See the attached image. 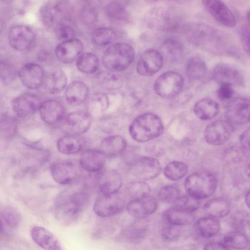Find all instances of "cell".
I'll list each match as a JSON object with an SVG mask.
<instances>
[{
  "mask_svg": "<svg viewBox=\"0 0 250 250\" xmlns=\"http://www.w3.org/2000/svg\"><path fill=\"white\" fill-rule=\"evenodd\" d=\"M88 200V195L82 191L60 196L55 203L58 219L64 225L71 224L86 206Z\"/></svg>",
  "mask_w": 250,
  "mask_h": 250,
  "instance_id": "cell-1",
  "label": "cell"
},
{
  "mask_svg": "<svg viewBox=\"0 0 250 250\" xmlns=\"http://www.w3.org/2000/svg\"><path fill=\"white\" fill-rule=\"evenodd\" d=\"M164 125L160 118L156 114L146 113L137 117L129 127L131 137L141 143L147 142L160 135Z\"/></svg>",
  "mask_w": 250,
  "mask_h": 250,
  "instance_id": "cell-2",
  "label": "cell"
},
{
  "mask_svg": "<svg viewBox=\"0 0 250 250\" xmlns=\"http://www.w3.org/2000/svg\"><path fill=\"white\" fill-rule=\"evenodd\" d=\"M183 20L182 14L178 11L163 7L152 8L145 17L150 28L162 32L177 30L182 25Z\"/></svg>",
  "mask_w": 250,
  "mask_h": 250,
  "instance_id": "cell-3",
  "label": "cell"
},
{
  "mask_svg": "<svg viewBox=\"0 0 250 250\" xmlns=\"http://www.w3.org/2000/svg\"><path fill=\"white\" fill-rule=\"evenodd\" d=\"M133 48L125 42H116L109 46L102 56L104 66L108 71L117 72L127 68L133 62Z\"/></svg>",
  "mask_w": 250,
  "mask_h": 250,
  "instance_id": "cell-4",
  "label": "cell"
},
{
  "mask_svg": "<svg viewBox=\"0 0 250 250\" xmlns=\"http://www.w3.org/2000/svg\"><path fill=\"white\" fill-rule=\"evenodd\" d=\"M72 12L69 0H48L40 8L39 17L47 27H54L65 22Z\"/></svg>",
  "mask_w": 250,
  "mask_h": 250,
  "instance_id": "cell-5",
  "label": "cell"
},
{
  "mask_svg": "<svg viewBox=\"0 0 250 250\" xmlns=\"http://www.w3.org/2000/svg\"><path fill=\"white\" fill-rule=\"evenodd\" d=\"M217 186L216 177L207 171L193 173L189 175L185 182V187L188 194L200 200L213 194Z\"/></svg>",
  "mask_w": 250,
  "mask_h": 250,
  "instance_id": "cell-6",
  "label": "cell"
},
{
  "mask_svg": "<svg viewBox=\"0 0 250 250\" xmlns=\"http://www.w3.org/2000/svg\"><path fill=\"white\" fill-rule=\"evenodd\" d=\"M184 33L190 42L202 46L217 42L222 37L221 32L203 23H194L185 25Z\"/></svg>",
  "mask_w": 250,
  "mask_h": 250,
  "instance_id": "cell-7",
  "label": "cell"
},
{
  "mask_svg": "<svg viewBox=\"0 0 250 250\" xmlns=\"http://www.w3.org/2000/svg\"><path fill=\"white\" fill-rule=\"evenodd\" d=\"M126 205V196L118 191L102 194L94 204L95 213L101 217H110L121 212Z\"/></svg>",
  "mask_w": 250,
  "mask_h": 250,
  "instance_id": "cell-8",
  "label": "cell"
},
{
  "mask_svg": "<svg viewBox=\"0 0 250 250\" xmlns=\"http://www.w3.org/2000/svg\"><path fill=\"white\" fill-rule=\"evenodd\" d=\"M183 85L184 80L180 74L168 71L163 73L156 79L154 89L159 96L169 98L179 93Z\"/></svg>",
  "mask_w": 250,
  "mask_h": 250,
  "instance_id": "cell-9",
  "label": "cell"
},
{
  "mask_svg": "<svg viewBox=\"0 0 250 250\" xmlns=\"http://www.w3.org/2000/svg\"><path fill=\"white\" fill-rule=\"evenodd\" d=\"M131 173L136 178L148 180L156 177L161 172V166L155 158L143 156L136 158L130 166Z\"/></svg>",
  "mask_w": 250,
  "mask_h": 250,
  "instance_id": "cell-10",
  "label": "cell"
},
{
  "mask_svg": "<svg viewBox=\"0 0 250 250\" xmlns=\"http://www.w3.org/2000/svg\"><path fill=\"white\" fill-rule=\"evenodd\" d=\"M233 130L232 124L227 120H217L205 128L204 135L206 142L212 146H220L229 139Z\"/></svg>",
  "mask_w": 250,
  "mask_h": 250,
  "instance_id": "cell-11",
  "label": "cell"
},
{
  "mask_svg": "<svg viewBox=\"0 0 250 250\" xmlns=\"http://www.w3.org/2000/svg\"><path fill=\"white\" fill-rule=\"evenodd\" d=\"M33 30L24 25H16L10 28L8 32V41L14 49L23 51L29 49L35 41Z\"/></svg>",
  "mask_w": 250,
  "mask_h": 250,
  "instance_id": "cell-12",
  "label": "cell"
},
{
  "mask_svg": "<svg viewBox=\"0 0 250 250\" xmlns=\"http://www.w3.org/2000/svg\"><path fill=\"white\" fill-rule=\"evenodd\" d=\"M208 13L221 24L232 27L236 20L231 11L222 0H201Z\"/></svg>",
  "mask_w": 250,
  "mask_h": 250,
  "instance_id": "cell-13",
  "label": "cell"
},
{
  "mask_svg": "<svg viewBox=\"0 0 250 250\" xmlns=\"http://www.w3.org/2000/svg\"><path fill=\"white\" fill-rule=\"evenodd\" d=\"M163 65V56L158 51L149 49L145 51L136 64L137 72L142 76H150L157 72Z\"/></svg>",
  "mask_w": 250,
  "mask_h": 250,
  "instance_id": "cell-14",
  "label": "cell"
},
{
  "mask_svg": "<svg viewBox=\"0 0 250 250\" xmlns=\"http://www.w3.org/2000/svg\"><path fill=\"white\" fill-rule=\"evenodd\" d=\"M225 114L227 120L232 124H242L249 121L250 101L244 97H239L230 101L227 105Z\"/></svg>",
  "mask_w": 250,
  "mask_h": 250,
  "instance_id": "cell-15",
  "label": "cell"
},
{
  "mask_svg": "<svg viewBox=\"0 0 250 250\" xmlns=\"http://www.w3.org/2000/svg\"><path fill=\"white\" fill-rule=\"evenodd\" d=\"M157 208L156 201L149 194L132 199L126 205L128 214L138 219L145 218L153 213Z\"/></svg>",
  "mask_w": 250,
  "mask_h": 250,
  "instance_id": "cell-16",
  "label": "cell"
},
{
  "mask_svg": "<svg viewBox=\"0 0 250 250\" xmlns=\"http://www.w3.org/2000/svg\"><path fill=\"white\" fill-rule=\"evenodd\" d=\"M40 98L32 93H24L15 98L12 104L13 111L21 118L33 114L39 109L41 104Z\"/></svg>",
  "mask_w": 250,
  "mask_h": 250,
  "instance_id": "cell-17",
  "label": "cell"
},
{
  "mask_svg": "<svg viewBox=\"0 0 250 250\" xmlns=\"http://www.w3.org/2000/svg\"><path fill=\"white\" fill-rule=\"evenodd\" d=\"M19 76L22 84L30 89L39 88L44 82L43 69L35 63L24 65L19 72Z\"/></svg>",
  "mask_w": 250,
  "mask_h": 250,
  "instance_id": "cell-18",
  "label": "cell"
},
{
  "mask_svg": "<svg viewBox=\"0 0 250 250\" xmlns=\"http://www.w3.org/2000/svg\"><path fill=\"white\" fill-rule=\"evenodd\" d=\"M83 49V42L74 38L62 42L56 47L55 54L57 59L64 63L73 62L81 54Z\"/></svg>",
  "mask_w": 250,
  "mask_h": 250,
  "instance_id": "cell-19",
  "label": "cell"
},
{
  "mask_svg": "<svg viewBox=\"0 0 250 250\" xmlns=\"http://www.w3.org/2000/svg\"><path fill=\"white\" fill-rule=\"evenodd\" d=\"M51 173L56 182L65 185L75 179L78 174V168L72 162L62 161L55 163L51 166Z\"/></svg>",
  "mask_w": 250,
  "mask_h": 250,
  "instance_id": "cell-20",
  "label": "cell"
},
{
  "mask_svg": "<svg viewBox=\"0 0 250 250\" xmlns=\"http://www.w3.org/2000/svg\"><path fill=\"white\" fill-rule=\"evenodd\" d=\"M39 109L42 119L51 125L61 121L65 113L62 104L55 100H48L42 103Z\"/></svg>",
  "mask_w": 250,
  "mask_h": 250,
  "instance_id": "cell-21",
  "label": "cell"
},
{
  "mask_svg": "<svg viewBox=\"0 0 250 250\" xmlns=\"http://www.w3.org/2000/svg\"><path fill=\"white\" fill-rule=\"evenodd\" d=\"M31 236L39 247L47 250H60V242L51 232L41 226H35L31 230Z\"/></svg>",
  "mask_w": 250,
  "mask_h": 250,
  "instance_id": "cell-22",
  "label": "cell"
},
{
  "mask_svg": "<svg viewBox=\"0 0 250 250\" xmlns=\"http://www.w3.org/2000/svg\"><path fill=\"white\" fill-rule=\"evenodd\" d=\"M105 160L106 156L101 150L88 149L82 153L79 163L85 170L90 172H96L104 167Z\"/></svg>",
  "mask_w": 250,
  "mask_h": 250,
  "instance_id": "cell-23",
  "label": "cell"
},
{
  "mask_svg": "<svg viewBox=\"0 0 250 250\" xmlns=\"http://www.w3.org/2000/svg\"><path fill=\"white\" fill-rule=\"evenodd\" d=\"M212 76L215 81L231 85L242 83V77L240 72L233 67L224 63L217 64L213 69Z\"/></svg>",
  "mask_w": 250,
  "mask_h": 250,
  "instance_id": "cell-24",
  "label": "cell"
},
{
  "mask_svg": "<svg viewBox=\"0 0 250 250\" xmlns=\"http://www.w3.org/2000/svg\"><path fill=\"white\" fill-rule=\"evenodd\" d=\"M65 122L72 133L79 135L88 130L91 124V118L90 115L85 112L75 111L66 116Z\"/></svg>",
  "mask_w": 250,
  "mask_h": 250,
  "instance_id": "cell-25",
  "label": "cell"
},
{
  "mask_svg": "<svg viewBox=\"0 0 250 250\" xmlns=\"http://www.w3.org/2000/svg\"><path fill=\"white\" fill-rule=\"evenodd\" d=\"M122 178L117 171L113 169L104 171L99 180V189L101 194L118 192L122 185Z\"/></svg>",
  "mask_w": 250,
  "mask_h": 250,
  "instance_id": "cell-26",
  "label": "cell"
},
{
  "mask_svg": "<svg viewBox=\"0 0 250 250\" xmlns=\"http://www.w3.org/2000/svg\"><path fill=\"white\" fill-rule=\"evenodd\" d=\"M88 87L84 83L75 81L70 83L65 90V99L72 105L82 104L87 98Z\"/></svg>",
  "mask_w": 250,
  "mask_h": 250,
  "instance_id": "cell-27",
  "label": "cell"
},
{
  "mask_svg": "<svg viewBox=\"0 0 250 250\" xmlns=\"http://www.w3.org/2000/svg\"><path fill=\"white\" fill-rule=\"evenodd\" d=\"M127 144L125 139L119 135H113L104 138L100 144V150L105 156H115L123 153Z\"/></svg>",
  "mask_w": 250,
  "mask_h": 250,
  "instance_id": "cell-28",
  "label": "cell"
},
{
  "mask_svg": "<svg viewBox=\"0 0 250 250\" xmlns=\"http://www.w3.org/2000/svg\"><path fill=\"white\" fill-rule=\"evenodd\" d=\"M219 110L217 103L208 98L198 101L193 107L195 115L202 120H209L213 118L218 114Z\"/></svg>",
  "mask_w": 250,
  "mask_h": 250,
  "instance_id": "cell-29",
  "label": "cell"
},
{
  "mask_svg": "<svg viewBox=\"0 0 250 250\" xmlns=\"http://www.w3.org/2000/svg\"><path fill=\"white\" fill-rule=\"evenodd\" d=\"M128 0H112L104 8L107 17L112 21H124L127 19Z\"/></svg>",
  "mask_w": 250,
  "mask_h": 250,
  "instance_id": "cell-30",
  "label": "cell"
},
{
  "mask_svg": "<svg viewBox=\"0 0 250 250\" xmlns=\"http://www.w3.org/2000/svg\"><path fill=\"white\" fill-rule=\"evenodd\" d=\"M204 211L209 216L215 218H222L229 212V202L222 198H216L208 201L204 207Z\"/></svg>",
  "mask_w": 250,
  "mask_h": 250,
  "instance_id": "cell-31",
  "label": "cell"
},
{
  "mask_svg": "<svg viewBox=\"0 0 250 250\" xmlns=\"http://www.w3.org/2000/svg\"><path fill=\"white\" fill-rule=\"evenodd\" d=\"M163 217L169 224L185 226L192 224L194 220L191 212L172 208L166 210Z\"/></svg>",
  "mask_w": 250,
  "mask_h": 250,
  "instance_id": "cell-32",
  "label": "cell"
},
{
  "mask_svg": "<svg viewBox=\"0 0 250 250\" xmlns=\"http://www.w3.org/2000/svg\"><path fill=\"white\" fill-rule=\"evenodd\" d=\"M83 146L82 140L74 135H66L57 142V147L61 153L70 155L81 151Z\"/></svg>",
  "mask_w": 250,
  "mask_h": 250,
  "instance_id": "cell-33",
  "label": "cell"
},
{
  "mask_svg": "<svg viewBox=\"0 0 250 250\" xmlns=\"http://www.w3.org/2000/svg\"><path fill=\"white\" fill-rule=\"evenodd\" d=\"M67 83V77L61 71H56L48 75L44 80L46 90L51 94H57L62 91Z\"/></svg>",
  "mask_w": 250,
  "mask_h": 250,
  "instance_id": "cell-34",
  "label": "cell"
},
{
  "mask_svg": "<svg viewBox=\"0 0 250 250\" xmlns=\"http://www.w3.org/2000/svg\"><path fill=\"white\" fill-rule=\"evenodd\" d=\"M197 227L200 235L209 238L216 235L220 230L219 222L211 216L200 218L197 222Z\"/></svg>",
  "mask_w": 250,
  "mask_h": 250,
  "instance_id": "cell-35",
  "label": "cell"
},
{
  "mask_svg": "<svg viewBox=\"0 0 250 250\" xmlns=\"http://www.w3.org/2000/svg\"><path fill=\"white\" fill-rule=\"evenodd\" d=\"M99 66V59L97 56L92 53L86 52L80 55L76 61V66L78 70L86 74L96 72Z\"/></svg>",
  "mask_w": 250,
  "mask_h": 250,
  "instance_id": "cell-36",
  "label": "cell"
},
{
  "mask_svg": "<svg viewBox=\"0 0 250 250\" xmlns=\"http://www.w3.org/2000/svg\"><path fill=\"white\" fill-rule=\"evenodd\" d=\"M161 51L162 54L167 59L176 61L182 57L183 48L178 40L169 38L163 42L161 46Z\"/></svg>",
  "mask_w": 250,
  "mask_h": 250,
  "instance_id": "cell-37",
  "label": "cell"
},
{
  "mask_svg": "<svg viewBox=\"0 0 250 250\" xmlns=\"http://www.w3.org/2000/svg\"><path fill=\"white\" fill-rule=\"evenodd\" d=\"M207 67L204 61L199 57H193L188 62L186 74L190 79L199 80L206 74Z\"/></svg>",
  "mask_w": 250,
  "mask_h": 250,
  "instance_id": "cell-38",
  "label": "cell"
},
{
  "mask_svg": "<svg viewBox=\"0 0 250 250\" xmlns=\"http://www.w3.org/2000/svg\"><path fill=\"white\" fill-rule=\"evenodd\" d=\"M224 244L229 248L244 249L249 245L247 236L240 231H231L226 234L224 237Z\"/></svg>",
  "mask_w": 250,
  "mask_h": 250,
  "instance_id": "cell-39",
  "label": "cell"
},
{
  "mask_svg": "<svg viewBox=\"0 0 250 250\" xmlns=\"http://www.w3.org/2000/svg\"><path fill=\"white\" fill-rule=\"evenodd\" d=\"M188 171V166L183 162L172 161L164 168V174L169 180L176 181L182 178Z\"/></svg>",
  "mask_w": 250,
  "mask_h": 250,
  "instance_id": "cell-40",
  "label": "cell"
},
{
  "mask_svg": "<svg viewBox=\"0 0 250 250\" xmlns=\"http://www.w3.org/2000/svg\"><path fill=\"white\" fill-rule=\"evenodd\" d=\"M116 38L115 31L111 28L104 27L95 29L92 33L91 39L98 45H105L112 42Z\"/></svg>",
  "mask_w": 250,
  "mask_h": 250,
  "instance_id": "cell-41",
  "label": "cell"
},
{
  "mask_svg": "<svg viewBox=\"0 0 250 250\" xmlns=\"http://www.w3.org/2000/svg\"><path fill=\"white\" fill-rule=\"evenodd\" d=\"M103 72L98 77L100 83L108 89H116L121 87L123 84L122 77L112 71Z\"/></svg>",
  "mask_w": 250,
  "mask_h": 250,
  "instance_id": "cell-42",
  "label": "cell"
},
{
  "mask_svg": "<svg viewBox=\"0 0 250 250\" xmlns=\"http://www.w3.org/2000/svg\"><path fill=\"white\" fill-rule=\"evenodd\" d=\"M150 189L149 185L144 181H135L127 185L125 195L133 199L149 194Z\"/></svg>",
  "mask_w": 250,
  "mask_h": 250,
  "instance_id": "cell-43",
  "label": "cell"
},
{
  "mask_svg": "<svg viewBox=\"0 0 250 250\" xmlns=\"http://www.w3.org/2000/svg\"><path fill=\"white\" fill-rule=\"evenodd\" d=\"M174 203V208L190 212L196 210L200 206V199L189 194L179 196Z\"/></svg>",
  "mask_w": 250,
  "mask_h": 250,
  "instance_id": "cell-44",
  "label": "cell"
},
{
  "mask_svg": "<svg viewBox=\"0 0 250 250\" xmlns=\"http://www.w3.org/2000/svg\"><path fill=\"white\" fill-rule=\"evenodd\" d=\"M80 19L84 25L87 26L93 25L98 20V11L93 5H86L80 11Z\"/></svg>",
  "mask_w": 250,
  "mask_h": 250,
  "instance_id": "cell-45",
  "label": "cell"
},
{
  "mask_svg": "<svg viewBox=\"0 0 250 250\" xmlns=\"http://www.w3.org/2000/svg\"><path fill=\"white\" fill-rule=\"evenodd\" d=\"M17 127L15 119L6 115L0 117V134L1 135L11 136L16 132Z\"/></svg>",
  "mask_w": 250,
  "mask_h": 250,
  "instance_id": "cell-46",
  "label": "cell"
},
{
  "mask_svg": "<svg viewBox=\"0 0 250 250\" xmlns=\"http://www.w3.org/2000/svg\"><path fill=\"white\" fill-rule=\"evenodd\" d=\"M180 194L179 189L173 185H167L162 187L159 193L160 198L167 203H174Z\"/></svg>",
  "mask_w": 250,
  "mask_h": 250,
  "instance_id": "cell-47",
  "label": "cell"
},
{
  "mask_svg": "<svg viewBox=\"0 0 250 250\" xmlns=\"http://www.w3.org/2000/svg\"><path fill=\"white\" fill-rule=\"evenodd\" d=\"M55 34L58 39L62 42L75 38L76 32L69 24L64 22L55 28Z\"/></svg>",
  "mask_w": 250,
  "mask_h": 250,
  "instance_id": "cell-48",
  "label": "cell"
},
{
  "mask_svg": "<svg viewBox=\"0 0 250 250\" xmlns=\"http://www.w3.org/2000/svg\"><path fill=\"white\" fill-rule=\"evenodd\" d=\"M160 233L165 240L173 242L179 238L181 230L178 226L170 224L163 227L160 231Z\"/></svg>",
  "mask_w": 250,
  "mask_h": 250,
  "instance_id": "cell-49",
  "label": "cell"
},
{
  "mask_svg": "<svg viewBox=\"0 0 250 250\" xmlns=\"http://www.w3.org/2000/svg\"><path fill=\"white\" fill-rule=\"evenodd\" d=\"M14 68L10 65L0 63V78L5 83H9L15 77Z\"/></svg>",
  "mask_w": 250,
  "mask_h": 250,
  "instance_id": "cell-50",
  "label": "cell"
},
{
  "mask_svg": "<svg viewBox=\"0 0 250 250\" xmlns=\"http://www.w3.org/2000/svg\"><path fill=\"white\" fill-rule=\"evenodd\" d=\"M0 216L5 223L12 227H16L20 223V217L16 212L11 209H4L0 212Z\"/></svg>",
  "mask_w": 250,
  "mask_h": 250,
  "instance_id": "cell-51",
  "label": "cell"
},
{
  "mask_svg": "<svg viewBox=\"0 0 250 250\" xmlns=\"http://www.w3.org/2000/svg\"><path fill=\"white\" fill-rule=\"evenodd\" d=\"M233 94L232 85L228 83H220L217 90V95L220 100L224 101L230 99Z\"/></svg>",
  "mask_w": 250,
  "mask_h": 250,
  "instance_id": "cell-52",
  "label": "cell"
},
{
  "mask_svg": "<svg viewBox=\"0 0 250 250\" xmlns=\"http://www.w3.org/2000/svg\"><path fill=\"white\" fill-rule=\"evenodd\" d=\"M240 37L243 47L246 52L249 54L250 52V26L246 25L240 29Z\"/></svg>",
  "mask_w": 250,
  "mask_h": 250,
  "instance_id": "cell-53",
  "label": "cell"
},
{
  "mask_svg": "<svg viewBox=\"0 0 250 250\" xmlns=\"http://www.w3.org/2000/svg\"><path fill=\"white\" fill-rule=\"evenodd\" d=\"M143 229L138 228L137 226H132L131 228H128L127 229L125 230L123 236L125 237V239L128 241H134L141 236L143 233Z\"/></svg>",
  "mask_w": 250,
  "mask_h": 250,
  "instance_id": "cell-54",
  "label": "cell"
},
{
  "mask_svg": "<svg viewBox=\"0 0 250 250\" xmlns=\"http://www.w3.org/2000/svg\"><path fill=\"white\" fill-rule=\"evenodd\" d=\"M249 141H250V128L246 129L241 135L240 138V143L246 149H249Z\"/></svg>",
  "mask_w": 250,
  "mask_h": 250,
  "instance_id": "cell-55",
  "label": "cell"
},
{
  "mask_svg": "<svg viewBox=\"0 0 250 250\" xmlns=\"http://www.w3.org/2000/svg\"><path fill=\"white\" fill-rule=\"evenodd\" d=\"M229 248L224 243L212 242L207 244L204 248V250H228Z\"/></svg>",
  "mask_w": 250,
  "mask_h": 250,
  "instance_id": "cell-56",
  "label": "cell"
},
{
  "mask_svg": "<svg viewBox=\"0 0 250 250\" xmlns=\"http://www.w3.org/2000/svg\"><path fill=\"white\" fill-rule=\"evenodd\" d=\"M245 201L246 205H247L248 207L249 208L250 205V192L248 191L245 197Z\"/></svg>",
  "mask_w": 250,
  "mask_h": 250,
  "instance_id": "cell-57",
  "label": "cell"
},
{
  "mask_svg": "<svg viewBox=\"0 0 250 250\" xmlns=\"http://www.w3.org/2000/svg\"><path fill=\"white\" fill-rule=\"evenodd\" d=\"M4 28V22L3 20L0 18V34Z\"/></svg>",
  "mask_w": 250,
  "mask_h": 250,
  "instance_id": "cell-58",
  "label": "cell"
},
{
  "mask_svg": "<svg viewBox=\"0 0 250 250\" xmlns=\"http://www.w3.org/2000/svg\"><path fill=\"white\" fill-rule=\"evenodd\" d=\"M4 228L3 221L0 219V232L2 231Z\"/></svg>",
  "mask_w": 250,
  "mask_h": 250,
  "instance_id": "cell-59",
  "label": "cell"
},
{
  "mask_svg": "<svg viewBox=\"0 0 250 250\" xmlns=\"http://www.w3.org/2000/svg\"><path fill=\"white\" fill-rule=\"evenodd\" d=\"M2 2L5 3H11L14 0H0Z\"/></svg>",
  "mask_w": 250,
  "mask_h": 250,
  "instance_id": "cell-60",
  "label": "cell"
},
{
  "mask_svg": "<svg viewBox=\"0 0 250 250\" xmlns=\"http://www.w3.org/2000/svg\"></svg>",
  "mask_w": 250,
  "mask_h": 250,
  "instance_id": "cell-61",
  "label": "cell"
}]
</instances>
